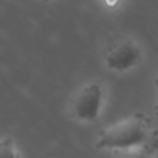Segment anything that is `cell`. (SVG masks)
<instances>
[{"label":"cell","mask_w":158,"mask_h":158,"mask_svg":"<svg viewBox=\"0 0 158 158\" xmlns=\"http://www.w3.org/2000/svg\"><path fill=\"white\" fill-rule=\"evenodd\" d=\"M150 121L143 115H133L104 129L95 146L101 150H135L152 141Z\"/></svg>","instance_id":"cell-1"},{"label":"cell","mask_w":158,"mask_h":158,"mask_svg":"<svg viewBox=\"0 0 158 158\" xmlns=\"http://www.w3.org/2000/svg\"><path fill=\"white\" fill-rule=\"evenodd\" d=\"M104 104V89L99 82H89L71 99V113L77 121L93 123L99 118Z\"/></svg>","instance_id":"cell-2"},{"label":"cell","mask_w":158,"mask_h":158,"mask_svg":"<svg viewBox=\"0 0 158 158\" xmlns=\"http://www.w3.org/2000/svg\"><path fill=\"white\" fill-rule=\"evenodd\" d=\"M141 60V48L136 42L126 39L113 44L106 53V65L113 71H127Z\"/></svg>","instance_id":"cell-3"},{"label":"cell","mask_w":158,"mask_h":158,"mask_svg":"<svg viewBox=\"0 0 158 158\" xmlns=\"http://www.w3.org/2000/svg\"><path fill=\"white\" fill-rule=\"evenodd\" d=\"M0 158H22L11 136L0 138Z\"/></svg>","instance_id":"cell-4"},{"label":"cell","mask_w":158,"mask_h":158,"mask_svg":"<svg viewBox=\"0 0 158 158\" xmlns=\"http://www.w3.org/2000/svg\"><path fill=\"white\" fill-rule=\"evenodd\" d=\"M102 2H104L109 8H115V6H116L119 2H121V0H102Z\"/></svg>","instance_id":"cell-5"},{"label":"cell","mask_w":158,"mask_h":158,"mask_svg":"<svg viewBox=\"0 0 158 158\" xmlns=\"http://www.w3.org/2000/svg\"><path fill=\"white\" fill-rule=\"evenodd\" d=\"M42 2H50V0H42Z\"/></svg>","instance_id":"cell-6"}]
</instances>
